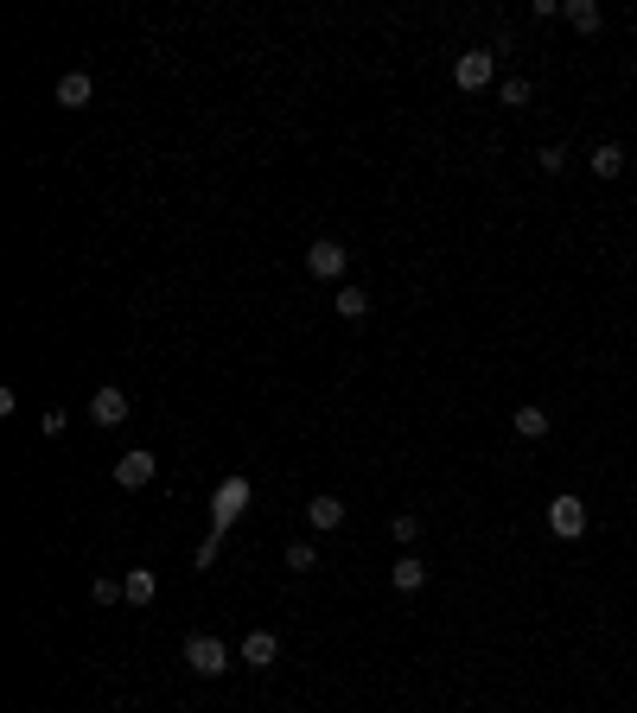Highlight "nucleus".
I'll list each match as a JSON object with an SVG mask.
<instances>
[{
	"instance_id": "dca6fc26",
	"label": "nucleus",
	"mask_w": 637,
	"mask_h": 713,
	"mask_svg": "<svg viewBox=\"0 0 637 713\" xmlns=\"http://www.w3.org/2000/svg\"><path fill=\"white\" fill-rule=\"evenodd\" d=\"M332 306H338V319H364V312H370V293H364V287H338Z\"/></svg>"
},
{
	"instance_id": "39448f33",
	"label": "nucleus",
	"mask_w": 637,
	"mask_h": 713,
	"mask_svg": "<svg viewBox=\"0 0 637 713\" xmlns=\"http://www.w3.org/2000/svg\"><path fill=\"white\" fill-rule=\"evenodd\" d=\"M491 77H497V51H459V64H453L459 90H485Z\"/></svg>"
},
{
	"instance_id": "20e7f679",
	"label": "nucleus",
	"mask_w": 637,
	"mask_h": 713,
	"mask_svg": "<svg viewBox=\"0 0 637 713\" xmlns=\"http://www.w3.org/2000/svg\"><path fill=\"white\" fill-rule=\"evenodd\" d=\"M344 262H351V255H344L338 236H319L313 249H306V274H319V281H344Z\"/></svg>"
},
{
	"instance_id": "aec40b11",
	"label": "nucleus",
	"mask_w": 637,
	"mask_h": 713,
	"mask_svg": "<svg viewBox=\"0 0 637 713\" xmlns=\"http://www.w3.org/2000/svg\"><path fill=\"white\" fill-rule=\"evenodd\" d=\"M389 535H395V542L408 548V542H415V535H421V516H408V510H402V516H395V523H389Z\"/></svg>"
},
{
	"instance_id": "1a4fd4ad",
	"label": "nucleus",
	"mask_w": 637,
	"mask_h": 713,
	"mask_svg": "<svg viewBox=\"0 0 637 713\" xmlns=\"http://www.w3.org/2000/svg\"><path fill=\"white\" fill-rule=\"evenodd\" d=\"M90 96H96L90 71H64L58 77V109H90Z\"/></svg>"
},
{
	"instance_id": "9b49d317",
	"label": "nucleus",
	"mask_w": 637,
	"mask_h": 713,
	"mask_svg": "<svg viewBox=\"0 0 637 713\" xmlns=\"http://www.w3.org/2000/svg\"><path fill=\"white\" fill-rule=\"evenodd\" d=\"M587 166H593V179H618V172H625V147H618V141H599V147L587 153Z\"/></svg>"
},
{
	"instance_id": "0eeeda50",
	"label": "nucleus",
	"mask_w": 637,
	"mask_h": 713,
	"mask_svg": "<svg viewBox=\"0 0 637 713\" xmlns=\"http://www.w3.org/2000/svg\"><path fill=\"white\" fill-rule=\"evenodd\" d=\"M90 421H96V427H122V421H128V395L115 389V382H102V389L90 395Z\"/></svg>"
},
{
	"instance_id": "f3484780",
	"label": "nucleus",
	"mask_w": 637,
	"mask_h": 713,
	"mask_svg": "<svg viewBox=\"0 0 637 713\" xmlns=\"http://www.w3.org/2000/svg\"><path fill=\"white\" fill-rule=\"evenodd\" d=\"M529 96H536V83H529V77H504V90H497L504 109H529Z\"/></svg>"
},
{
	"instance_id": "ddd939ff",
	"label": "nucleus",
	"mask_w": 637,
	"mask_h": 713,
	"mask_svg": "<svg viewBox=\"0 0 637 713\" xmlns=\"http://www.w3.org/2000/svg\"><path fill=\"white\" fill-rule=\"evenodd\" d=\"M389 580H395V593H421V586H427V567L415 561V554H402V561H395V573H389Z\"/></svg>"
},
{
	"instance_id": "6ab92c4d",
	"label": "nucleus",
	"mask_w": 637,
	"mask_h": 713,
	"mask_svg": "<svg viewBox=\"0 0 637 713\" xmlns=\"http://www.w3.org/2000/svg\"><path fill=\"white\" fill-rule=\"evenodd\" d=\"M287 567H294V573H313V567H319V548L294 542V548H287Z\"/></svg>"
},
{
	"instance_id": "423d86ee",
	"label": "nucleus",
	"mask_w": 637,
	"mask_h": 713,
	"mask_svg": "<svg viewBox=\"0 0 637 713\" xmlns=\"http://www.w3.org/2000/svg\"><path fill=\"white\" fill-rule=\"evenodd\" d=\"M153 472H160V459H153L147 446H134V452L115 459V484H122V491H141V484H153Z\"/></svg>"
},
{
	"instance_id": "7ed1b4c3",
	"label": "nucleus",
	"mask_w": 637,
	"mask_h": 713,
	"mask_svg": "<svg viewBox=\"0 0 637 713\" xmlns=\"http://www.w3.org/2000/svg\"><path fill=\"white\" fill-rule=\"evenodd\" d=\"M548 535H561V542H580V535H587V503L574 491L548 497Z\"/></svg>"
},
{
	"instance_id": "f8f14e48",
	"label": "nucleus",
	"mask_w": 637,
	"mask_h": 713,
	"mask_svg": "<svg viewBox=\"0 0 637 713\" xmlns=\"http://www.w3.org/2000/svg\"><path fill=\"white\" fill-rule=\"evenodd\" d=\"M567 26H574V32H599V26H606V13H599V0H567Z\"/></svg>"
},
{
	"instance_id": "4468645a",
	"label": "nucleus",
	"mask_w": 637,
	"mask_h": 713,
	"mask_svg": "<svg viewBox=\"0 0 637 713\" xmlns=\"http://www.w3.org/2000/svg\"><path fill=\"white\" fill-rule=\"evenodd\" d=\"M510 427L523 433V440H548V408H516Z\"/></svg>"
},
{
	"instance_id": "f257e3e1",
	"label": "nucleus",
	"mask_w": 637,
	"mask_h": 713,
	"mask_svg": "<svg viewBox=\"0 0 637 713\" xmlns=\"http://www.w3.org/2000/svg\"><path fill=\"white\" fill-rule=\"evenodd\" d=\"M185 663H192V675H204V682H211V675H223L236 656H230V643H223V637L198 631V637H185Z\"/></svg>"
},
{
	"instance_id": "f03ea898",
	"label": "nucleus",
	"mask_w": 637,
	"mask_h": 713,
	"mask_svg": "<svg viewBox=\"0 0 637 713\" xmlns=\"http://www.w3.org/2000/svg\"><path fill=\"white\" fill-rule=\"evenodd\" d=\"M249 510V478H223L211 497V535H230V523Z\"/></svg>"
},
{
	"instance_id": "6e6552de",
	"label": "nucleus",
	"mask_w": 637,
	"mask_h": 713,
	"mask_svg": "<svg viewBox=\"0 0 637 713\" xmlns=\"http://www.w3.org/2000/svg\"><path fill=\"white\" fill-rule=\"evenodd\" d=\"M274 656H281V637L274 631H249L243 637V669H274Z\"/></svg>"
},
{
	"instance_id": "412c9836",
	"label": "nucleus",
	"mask_w": 637,
	"mask_h": 713,
	"mask_svg": "<svg viewBox=\"0 0 637 713\" xmlns=\"http://www.w3.org/2000/svg\"><path fill=\"white\" fill-rule=\"evenodd\" d=\"M536 166H542V172H561V166H567V153H561V147H542V153H536Z\"/></svg>"
},
{
	"instance_id": "2eb2a0df",
	"label": "nucleus",
	"mask_w": 637,
	"mask_h": 713,
	"mask_svg": "<svg viewBox=\"0 0 637 713\" xmlns=\"http://www.w3.org/2000/svg\"><path fill=\"white\" fill-rule=\"evenodd\" d=\"M122 586H128V605H153V593H160V580H153L147 567H134Z\"/></svg>"
},
{
	"instance_id": "a211bd4d",
	"label": "nucleus",
	"mask_w": 637,
	"mask_h": 713,
	"mask_svg": "<svg viewBox=\"0 0 637 713\" xmlns=\"http://www.w3.org/2000/svg\"><path fill=\"white\" fill-rule=\"evenodd\" d=\"M90 599H96V605H115V599H128V586L102 573V580H90Z\"/></svg>"
},
{
	"instance_id": "9d476101",
	"label": "nucleus",
	"mask_w": 637,
	"mask_h": 713,
	"mask_svg": "<svg viewBox=\"0 0 637 713\" xmlns=\"http://www.w3.org/2000/svg\"><path fill=\"white\" fill-rule=\"evenodd\" d=\"M306 523H313V529H344V503L332 491H319L313 503H306Z\"/></svg>"
}]
</instances>
